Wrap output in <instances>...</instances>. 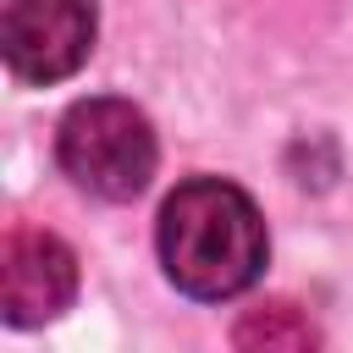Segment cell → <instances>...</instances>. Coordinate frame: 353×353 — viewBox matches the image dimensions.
<instances>
[{
    "mask_svg": "<svg viewBox=\"0 0 353 353\" xmlns=\"http://www.w3.org/2000/svg\"><path fill=\"white\" fill-rule=\"evenodd\" d=\"M160 265L188 298H237L265 270V221L221 176H193L160 204Z\"/></svg>",
    "mask_w": 353,
    "mask_h": 353,
    "instance_id": "cell-1",
    "label": "cell"
},
{
    "mask_svg": "<svg viewBox=\"0 0 353 353\" xmlns=\"http://www.w3.org/2000/svg\"><path fill=\"white\" fill-rule=\"evenodd\" d=\"M55 154L66 176L99 199H138L154 176V127L127 99H83L61 116Z\"/></svg>",
    "mask_w": 353,
    "mask_h": 353,
    "instance_id": "cell-2",
    "label": "cell"
},
{
    "mask_svg": "<svg viewBox=\"0 0 353 353\" xmlns=\"http://www.w3.org/2000/svg\"><path fill=\"white\" fill-rule=\"evenodd\" d=\"M94 44V0H6L0 50L11 77L61 83L83 66Z\"/></svg>",
    "mask_w": 353,
    "mask_h": 353,
    "instance_id": "cell-3",
    "label": "cell"
},
{
    "mask_svg": "<svg viewBox=\"0 0 353 353\" xmlns=\"http://www.w3.org/2000/svg\"><path fill=\"white\" fill-rule=\"evenodd\" d=\"M77 292V254L39 226H11L0 248V309L11 325L55 320Z\"/></svg>",
    "mask_w": 353,
    "mask_h": 353,
    "instance_id": "cell-4",
    "label": "cell"
},
{
    "mask_svg": "<svg viewBox=\"0 0 353 353\" xmlns=\"http://www.w3.org/2000/svg\"><path fill=\"white\" fill-rule=\"evenodd\" d=\"M237 353H320V325L292 298H265L232 325Z\"/></svg>",
    "mask_w": 353,
    "mask_h": 353,
    "instance_id": "cell-5",
    "label": "cell"
}]
</instances>
